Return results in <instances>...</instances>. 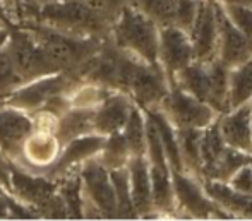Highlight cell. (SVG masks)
<instances>
[{"label":"cell","mask_w":252,"mask_h":221,"mask_svg":"<svg viewBox=\"0 0 252 221\" xmlns=\"http://www.w3.org/2000/svg\"><path fill=\"white\" fill-rule=\"evenodd\" d=\"M213 2H218L221 5L225 3H244V5H252V0H213Z\"/></svg>","instance_id":"b9f144b4"},{"label":"cell","mask_w":252,"mask_h":221,"mask_svg":"<svg viewBox=\"0 0 252 221\" xmlns=\"http://www.w3.org/2000/svg\"><path fill=\"white\" fill-rule=\"evenodd\" d=\"M226 148L218 129V119L202 129L201 134V180H213V172L223 149Z\"/></svg>","instance_id":"603a6c76"},{"label":"cell","mask_w":252,"mask_h":221,"mask_svg":"<svg viewBox=\"0 0 252 221\" xmlns=\"http://www.w3.org/2000/svg\"><path fill=\"white\" fill-rule=\"evenodd\" d=\"M249 165H251V168H252V155H251V158H249Z\"/></svg>","instance_id":"ee69618b"},{"label":"cell","mask_w":252,"mask_h":221,"mask_svg":"<svg viewBox=\"0 0 252 221\" xmlns=\"http://www.w3.org/2000/svg\"><path fill=\"white\" fill-rule=\"evenodd\" d=\"M122 134L129 146L130 156H146V115L136 103L130 108Z\"/></svg>","instance_id":"83f0119b"},{"label":"cell","mask_w":252,"mask_h":221,"mask_svg":"<svg viewBox=\"0 0 252 221\" xmlns=\"http://www.w3.org/2000/svg\"><path fill=\"white\" fill-rule=\"evenodd\" d=\"M23 84V77L16 72L9 53L5 52V48H0V105Z\"/></svg>","instance_id":"d6a6232c"},{"label":"cell","mask_w":252,"mask_h":221,"mask_svg":"<svg viewBox=\"0 0 252 221\" xmlns=\"http://www.w3.org/2000/svg\"><path fill=\"white\" fill-rule=\"evenodd\" d=\"M103 144H105V135L96 132H90L79 135L76 139H70L69 142H65L60 148L57 159L43 173L47 177L53 178V180H60L67 173L79 170V166L84 161L100 155Z\"/></svg>","instance_id":"8fae6325"},{"label":"cell","mask_w":252,"mask_h":221,"mask_svg":"<svg viewBox=\"0 0 252 221\" xmlns=\"http://www.w3.org/2000/svg\"><path fill=\"white\" fill-rule=\"evenodd\" d=\"M218 17V55L216 59L228 69L240 65L252 59V40L247 38L239 28L233 26L223 10L221 3L216 2Z\"/></svg>","instance_id":"9a60e30c"},{"label":"cell","mask_w":252,"mask_h":221,"mask_svg":"<svg viewBox=\"0 0 252 221\" xmlns=\"http://www.w3.org/2000/svg\"><path fill=\"white\" fill-rule=\"evenodd\" d=\"M209 69V96L208 105L215 110L218 115L226 113L230 110L228 101V72L230 69L225 67L218 59L208 62Z\"/></svg>","instance_id":"d4e9b609"},{"label":"cell","mask_w":252,"mask_h":221,"mask_svg":"<svg viewBox=\"0 0 252 221\" xmlns=\"http://www.w3.org/2000/svg\"><path fill=\"white\" fill-rule=\"evenodd\" d=\"M249 105H251V110H252V98H251V101H249Z\"/></svg>","instance_id":"f6af8a7d"},{"label":"cell","mask_w":252,"mask_h":221,"mask_svg":"<svg viewBox=\"0 0 252 221\" xmlns=\"http://www.w3.org/2000/svg\"><path fill=\"white\" fill-rule=\"evenodd\" d=\"M192 45L194 60L211 62L218 55V17H216V2L199 0L196 19L189 31Z\"/></svg>","instance_id":"4fadbf2b"},{"label":"cell","mask_w":252,"mask_h":221,"mask_svg":"<svg viewBox=\"0 0 252 221\" xmlns=\"http://www.w3.org/2000/svg\"><path fill=\"white\" fill-rule=\"evenodd\" d=\"M0 26H5V24H3V23H2V21H0ZM5 28H7V26H5Z\"/></svg>","instance_id":"bcb514c9"},{"label":"cell","mask_w":252,"mask_h":221,"mask_svg":"<svg viewBox=\"0 0 252 221\" xmlns=\"http://www.w3.org/2000/svg\"><path fill=\"white\" fill-rule=\"evenodd\" d=\"M60 148L62 146L57 141L55 134L33 130L23 146V161H21L19 166L31 170V172L43 173L57 159Z\"/></svg>","instance_id":"ac0fdd59"},{"label":"cell","mask_w":252,"mask_h":221,"mask_svg":"<svg viewBox=\"0 0 252 221\" xmlns=\"http://www.w3.org/2000/svg\"><path fill=\"white\" fill-rule=\"evenodd\" d=\"M168 89V79L159 63H148L137 59L127 84V95L139 108H159Z\"/></svg>","instance_id":"ba28073f"},{"label":"cell","mask_w":252,"mask_h":221,"mask_svg":"<svg viewBox=\"0 0 252 221\" xmlns=\"http://www.w3.org/2000/svg\"><path fill=\"white\" fill-rule=\"evenodd\" d=\"M127 172H129L130 197H132V206L137 218L155 216L148 158L146 156H130V159L127 161Z\"/></svg>","instance_id":"d6986e66"},{"label":"cell","mask_w":252,"mask_h":221,"mask_svg":"<svg viewBox=\"0 0 252 221\" xmlns=\"http://www.w3.org/2000/svg\"><path fill=\"white\" fill-rule=\"evenodd\" d=\"M110 180L115 192L117 202V220H132L137 218L132 206V197H130V185H129V172L127 166L110 170Z\"/></svg>","instance_id":"f1b7e54d"},{"label":"cell","mask_w":252,"mask_h":221,"mask_svg":"<svg viewBox=\"0 0 252 221\" xmlns=\"http://www.w3.org/2000/svg\"><path fill=\"white\" fill-rule=\"evenodd\" d=\"M134 7L150 17L158 28L173 24L175 0H134Z\"/></svg>","instance_id":"4dcf8cb0"},{"label":"cell","mask_w":252,"mask_h":221,"mask_svg":"<svg viewBox=\"0 0 252 221\" xmlns=\"http://www.w3.org/2000/svg\"><path fill=\"white\" fill-rule=\"evenodd\" d=\"M134 101L127 93L110 91V95L94 108L93 130L101 135L120 132L127 122Z\"/></svg>","instance_id":"e0dca14e"},{"label":"cell","mask_w":252,"mask_h":221,"mask_svg":"<svg viewBox=\"0 0 252 221\" xmlns=\"http://www.w3.org/2000/svg\"><path fill=\"white\" fill-rule=\"evenodd\" d=\"M79 83L83 81L69 72L48 74V76L38 77L30 83H24L2 105L12 106V108L23 110V112L33 115V113L40 112L52 98L63 95V93H70Z\"/></svg>","instance_id":"8992f818"},{"label":"cell","mask_w":252,"mask_h":221,"mask_svg":"<svg viewBox=\"0 0 252 221\" xmlns=\"http://www.w3.org/2000/svg\"><path fill=\"white\" fill-rule=\"evenodd\" d=\"M59 194L62 197L67 209V218L81 220L84 218V194H83V182L77 170L67 173L59 180Z\"/></svg>","instance_id":"4316f807"},{"label":"cell","mask_w":252,"mask_h":221,"mask_svg":"<svg viewBox=\"0 0 252 221\" xmlns=\"http://www.w3.org/2000/svg\"><path fill=\"white\" fill-rule=\"evenodd\" d=\"M218 129L228 148L252 155V110L249 103L221 113L218 117Z\"/></svg>","instance_id":"2e32d148"},{"label":"cell","mask_w":252,"mask_h":221,"mask_svg":"<svg viewBox=\"0 0 252 221\" xmlns=\"http://www.w3.org/2000/svg\"><path fill=\"white\" fill-rule=\"evenodd\" d=\"M249 158H251V155H247V153H242V151H239V149H233L226 146L215 165L213 180L228 182V178L232 177L240 166L249 163Z\"/></svg>","instance_id":"1f68e13d"},{"label":"cell","mask_w":252,"mask_h":221,"mask_svg":"<svg viewBox=\"0 0 252 221\" xmlns=\"http://www.w3.org/2000/svg\"><path fill=\"white\" fill-rule=\"evenodd\" d=\"M226 184L237 192H242V194H252V168L251 165L240 166L232 177L228 178Z\"/></svg>","instance_id":"8d00e7d4"},{"label":"cell","mask_w":252,"mask_h":221,"mask_svg":"<svg viewBox=\"0 0 252 221\" xmlns=\"http://www.w3.org/2000/svg\"><path fill=\"white\" fill-rule=\"evenodd\" d=\"M0 21H2V23L5 24L7 28L14 26V21L10 19V16H9V10H7L5 2H3V0H0Z\"/></svg>","instance_id":"f35d334b"},{"label":"cell","mask_w":252,"mask_h":221,"mask_svg":"<svg viewBox=\"0 0 252 221\" xmlns=\"http://www.w3.org/2000/svg\"><path fill=\"white\" fill-rule=\"evenodd\" d=\"M228 19L233 23V26L239 28L247 38L252 40V5L244 3H225L221 5Z\"/></svg>","instance_id":"e575fe53"},{"label":"cell","mask_w":252,"mask_h":221,"mask_svg":"<svg viewBox=\"0 0 252 221\" xmlns=\"http://www.w3.org/2000/svg\"><path fill=\"white\" fill-rule=\"evenodd\" d=\"M177 144H179L180 158L184 163V172L201 180V134L202 129L192 127H175Z\"/></svg>","instance_id":"7402d4cb"},{"label":"cell","mask_w":252,"mask_h":221,"mask_svg":"<svg viewBox=\"0 0 252 221\" xmlns=\"http://www.w3.org/2000/svg\"><path fill=\"white\" fill-rule=\"evenodd\" d=\"M9 40V28L0 26V48H3V45Z\"/></svg>","instance_id":"60d3db41"},{"label":"cell","mask_w":252,"mask_h":221,"mask_svg":"<svg viewBox=\"0 0 252 221\" xmlns=\"http://www.w3.org/2000/svg\"><path fill=\"white\" fill-rule=\"evenodd\" d=\"M172 84H177L180 89L192 95L194 98L208 103L209 96V69L208 63L192 60L175 76Z\"/></svg>","instance_id":"cb8c5ba5"},{"label":"cell","mask_w":252,"mask_h":221,"mask_svg":"<svg viewBox=\"0 0 252 221\" xmlns=\"http://www.w3.org/2000/svg\"><path fill=\"white\" fill-rule=\"evenodd\" d=\"M194 60L192 45L189 34L177 26L159 28L158 62L166 74L168 84L173 83L175 76Z\"/></svg>","instance_id":"7c38bea8"},{"label":"cell","mask_w":252,"mask_h":221,"mask_svg":"<svg viewBox=\"0 0 252 221\" xmlns=\"http://www.w3.org/2000/svg\"><path fill=\"white\" fill-rule=\"evenodd\" d=\"M45 2H48V0H21V7H23V5L38 7V5H43Z\"/></svg>","instance_id":"7bdbcfd3"},{"label":"cell","mask_w":252,"mask_h":221,"mask_svg":"<svg viewBox=\"0 0 252 221\" xmlns=\"http://www.w3.org/2000/svg\"><path fill=\"white\" fill-rule=\"evenodd\" d=\"M98 158H100V161L108 170L127 166V161L130 159V151L122 130L115 134L105 135V144H103L101 153L98 155Z\"/></svg>","instance_id":"f546056e"},{"label":"cell","mask_w":252,"mask_h":221,"mask_svg":"<svg viewBox=\"0 0 252 221\" xmlns=\"http://www.w3.org/2000/svg\"><path fill=\"white\" fill-rule=\"evenodd\" d=\"M59 190V180L47 177L45 173L12 166L10 168V189L9 194L17 201L31 206L36 211L45 201ZM40 218V216H38Z\"/></svg>","instance_id":"5bb4252c"},{"label":"cell","mask_w":252,"mask_h":221,"mask_svg":"<svg viewBox=\"0 0 252 221\" xmlns=\"http://www.w3.org/2000/svg\"><path fill=\"white\" fill-rule=\"evenodd\" d=\"M3 48L9 53L14 69L23 77L24 83L57 72L41 46L34 41V38L24 26L14 24L9 28V40Z\"/></svg>","instance_id":"5b68a950"},{"label":"cell","mask_w":252,"mask_h":221,"mask_svg":"<svg viewBox=\"0 0 252 221\" xmlns=\"http://www.w3.org/2000/svg\"><path fill=\"white\" fill-rule=\"evenodd\" d=\"M33 130L34 124L30 113L0 105V151L12 165H21L23 146Z\"/></svg>","instance_id":"30bf717a"},{"label":"cell","mask_w":252,"mask_h":221,"mask_svg":"<svg viewBox=\"0 0 252 221\" xmlns=\"http://www.w3.org/2000/svg\"><path fill=\"white\" fill-rule=\"evenodd\" d=\"M110 38L119 48L132 53L137 59L148 63H159V28L134 5L126 7L117 17V21L112 24Z\"/></svg>","instance_id":"3957f363"},{"label":"cell","mask_w":252,"mask_h":221,"mask_svg":"<svg viewBox=\"0 0 252 221\" xmlns=\"http://www.w3.org/2000/svg\"><path fill=\"white\" fill-rule=\"evenodd\" d=\"M24 23H38L72 36L108 38L112 24L77 0H48L43 5L21 7Z\"/></svg>","instance_id":"6da1fadb"},{"label":"cell","mask_w":252,"mask_h":221,"mask_svg":"<svg viewBox=\"0 0 252 221\" xmlns=\"http://www.w3.org/2000/svg\"><path fill=\"white\" fill-rule=\"evenodd\" d=\"M10 168L12 163L3 156V153L0 151V190L9 192L10 189Z\"/></svg>","instance_id":"74e56055"},{"label":"cell","mask_w":252,"mask_h":221,"mask_svg":"<svg viewBox=\"0 0 252 221\" xmlns=\"http://www.w3.org/2000/svg\"><path fill=\"white\" fill-rule=\"evenodd\" d=\"M21 26L30 31L34 41L41 46L45 55L53 63L57 72L74 74L77 79H81V70L96 55L101 43L106 40L94 36H72L38 23H23Z\"/></svg>","instance_id":"7a4b0ae2"},{"label":"cell","mask_w":252,"mask_h":221,"mask_svg":"<svg viewBox=\"0 0 252 221\" xmlns=\"http://www.w3.org/2000/svg\"><path fill=\"white\" fill-rule=\"evenodd\" d=\"M9 206L5 201V190H0V220H9Z\"/></svg>","instance_id":"ab89813d"},{"label":"cell","mask_w":252,"mask_h":221,"mask_svg":"<svg viewBox=\"0 0 252 221\" xmlns=\"http://www.w3.org/2000/svg\"><path fill=\"white\" fill-rule=\"evenodd\" d=\"M93 115L94 108H81V106H70L67 112H63L57 119V126L53 130L60 146L69 142L70 139L79 137V135L94 132Z\"/></svg>","instance_id":"44dd1931"},{"label":"cell","mask_w":252,"mask_h":221,"mask_svg":"<svg viewBox=\"0 0 252 221\" xmlns=\"http://www.w3.org/2000/svg\"><path fill=\"white\" fill-rule=\"evenodd\" d=\"M84 194V218H117L115 192L110 180V170L98 156L79 166Z\"/></svg>","instance_id":"277c9868"},{"label":"cell","mask_w":252,"mask_h":221,"mask_svg":"<svg viewBox=\"0 0 252 221\" xmlns=\"http://www.w3.org/2000/svg\"><path fill=\"white\" fill-rule=\"evenodd\" d=\"M197 5H199V0H175L173 26L180 28L189 34L194 19H196Z\"/></svg>","instance_id":"d590c367"},{"label":"cell","mask_w":252,"mask_h":221,"mask_svg":"<svg viewBox=\"0 0 252 221\" xmlns=\"http://www.w3.org/2000/svg\"><path fill=\"white\" fill-rule=\"evenodd\" d=\"M90 10L98 14L110 24L117 21V17L122 14V10L129 5H134V0H77Z\"/></svg>","instance_id":"836d02e7"},{"label":"cell","mask_w":252,"mask_h":221,"mask_svg":"<svg viewBox=\"0 0 252 221\" xmlns=\"http://www.w3.org/2000/svg\"><path fill=\"white\" fill-rule=\"evenodd\" d=\"M204 192L223 209L230 218L252 220V194H242L230 187L226 182L206 180L202 182Z\"/></svg>","instance_id":"ffe728a7"},{"label":"cell","mask_w":252,"mask_h":221,"mask_svg":"<svg viewBox=\"0 0 252 221\" xmlns=\"http://www.w3.org/2000/svg\"><path fill=\"white\" fill-rule=\"evenodd\" d=\"M252 98V59L230 69L228 72V101L230 110L249 103Z\"/></svg>","instance_id":"484cf974"},{"label":"cell","mask_w":252,"mask_h":221,"mask_svg":"<svg viewBox=\"0 0 252 221\" xmlns=\"http://www.w3.org/2000/svg\"><path fill=\"white\" fill-rule=\"evenodd\" d=\"M173 194L177 208L190 218H230L202 189V182L186 172H172Z\"/></svg>","instance_id":"9c48e42d"},{"label":"cell","mask_w":252,"mask_h":221,"mask_svg":"<svg viewBox=\"0 0 252 221\" xmlns=\"http://www.w3.org/2000/svg\"><path fill=\"white\" fill-rule=\"evenodd\" d=\"M159 110L166 115V119L173 124V127H192L204 129L211 122L218 119V113L201 99L180 89L177 84H170L168 95L165 96Z\"/></svg>","instance_id":"52a82bcc"}]
</instances>
